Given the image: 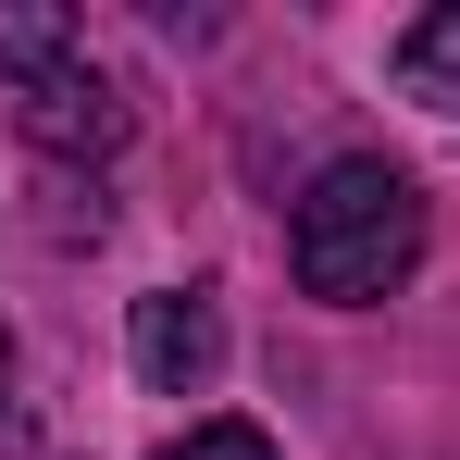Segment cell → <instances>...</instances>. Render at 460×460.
I'll list each match as a JSON object with an SVG mask.
<instances>
[{"mask_svg":"<svg viewBox=\"0 0 460 460\" xmlns=\"http://www.w3.org/2000/svg\"><path fill=\"white\" fill-rule=\"evenodd\" d=\"M63 63H75V13H50V0H0V75L38 87V75H63Z\"/></svg>","mask_w":460,"mask_h":460,"instance_id":"cell-4","label":"cell"},{"mask_svg":"<svg viewBox=\"0 0 460 460\" xmlns=\"http://www.w3.org/2000/svg\"><path fill=\"white\" fill-rule=\"evenodd\" d=\"M150 460H274V436H261V423H187V436H162Z\"/></svg>","mask_w":460,"mask_h":460,"instance_id":"cell-6","label":"cell"},{"mask_svg":"<svg viewBox=\"0 0 460 460\" xmlns=\"http://www.w3.org/2000/svg\"><path fill=\"white\" fill-rule=\"evenodd\" d=\"M411 261H423V187H411L398 162L349 150V162H323L299 187V212H287V274H299L323 311H374L385 287H411Z\"/></svg>","mask_w":460,"mask_h":460,"instance_id":"cell-1","label":"cell"},{"mask_svg":"<svg viewBox=\"0 0 460 460\" xmlns=\"http://www.w3.org/2000/svg\"><path fill=\"white\" fill-rule=\"evenodd\" d=\"M13 112H25V137H38L50 162H112V150H125V100L87 75V50L63 63V75H38Z\"/></svg>","mask_w":460,"mask_h":460,"instance_id":"cell-3","label":"cell"},{"mask_svg":"<svg viewBox=\"0 0 460 460\" xmlns=\"http://www.w3.org/2000/svg\"><path fill=\"white\" fill-rule=\"evenodd\" d=\"M0 385H13V336H0Z\"/></svg>","mask_w":460,"mask_h":460,"instance_id":"cell-7","label":"cell"},{"mask_svg":"<svg viewBox=\"0 0 460 460\" xmlns=\"http://www.w3.org/2000/svg\"><path fill=\"white\" fill-rule=\"evenodd\" d=\"M125 349H137V374H150L162 398H199V385L225 374V311L199 299V287H150L137 323H125Z\"/></svg>","mask_w":460,"mask_h":460,"instance_id":"cell-2","label":"cell"},{"mask_svg":"<svg viewBox=\"0 0 460 460\" xmlns=\"http://www.w3.org/2000/svg\"><path fill=\"white\" fill-rule=\"evenodd\" d=\"M398 87L436 100V112H460V0H436V13L398 38Z\"/></svg>","mask_w":460,"mask_h":460,"instance_id":"cell-5","label":"cell"}]
</instances>
